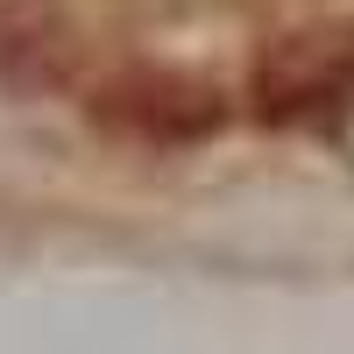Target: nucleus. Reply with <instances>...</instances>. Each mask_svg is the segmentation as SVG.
<instances>
[{"instance_id": "nucleus-1", "label": "nucleus", "mask_w": 354, "mask_h": 354, "mask_svg": "<svg viewBox=\"0 0 354 354\" xmlns=\"http://www.w3.org/2000/svg\"><path fill=\"white\" fill-rule=\"evenodd\" d=\"M354 100V36L340 28H305L262 50L255 64V106L262 121H319Z\"/></svg>"}, {"instance_id": "nucleus-2", "label": "nucleus", "mask_w": 354, "mask_h": 354, "mask_svg": "<svg viewBox=\"0 0 354 354\" xmlns=\"http://www.w3.org/2000/svg\"><path fill=\"white\" fill-rule=\"evenodd\" d=\"M100 121H106V128H128V135H142V142H198V135H213V128L227 121V100H220L205 78H192V71H156V64H142V71L106 78Z\"/></svg>"}, {"instance_id": "nucleus-3", "label": "nucleus", "mask_w": 354, "mask_h": 354, "mask_svg": "<svg viewBox=\"0 0 354 354\" xmlns=\"http://www.w3.org/2000/svg\"><path fill=\"white\" fill-rule=\"evenodd\" d=\"M0 78L28 93L71 78V28L50 0H0Z\"/></svg>"}]
</instances>
